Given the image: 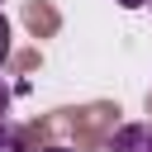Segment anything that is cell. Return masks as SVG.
<instances>
[{
	"label": "cell",
	"instance_id": "obj_4",
	"mask_svg": "<svg viewBox=\"0 0 152 152\" xmlns=\"http://www.w3.org/2000/svg\"><path fill=\"white\" fill-rule=\"evenodd\" d=\"M5 114H10V86L0 81V119H5Z\"/></svg>",
	"mask_w": 152,
	"mask_h": 152
},
{
	"label": "cell",
	"instance_id": "obj_6",
	"mask_svg": "<svg viewBox=\"0 0 152 152\" xmlns=\"http://www.w3.org/2000/svg\"><path fill=\"white\" fill-rule=\"evenodd\" d=\"M38 152H76V147H62V142H52V147H38Z\"/></svg>",
	"mask_w": 152,
	"mask_h": 152
},
{
	"label": "cell",
	"instance_id": "obj_3",
	"mask_svg": "<svg viewBox=\"0 0 152 152\" xmlns=\"http://www.w3.org/2000/svg\"><path fill=\"white\" fill-rule=\"evenodd\" d=\"M10 62V19L0 14V66Z\"/></svg>",
	"mask_w": 152,
	"mask_h": 152
},
{
	"label": "cell",
	"instance_id": "obj_2",
	"mask_svg": "<svg viewBox=\"0 0 152 152\" xmlns=\"http://www.w3.org/2000/svg\"><path fill=\"white\" fill-rule=\"evenodd\" d=\"M0 152H28V147H24L19 124H10V119H0Z\"/></svg>",
	"mask_w": 152,
	"mask_h": 152
},
{
	"label": "cell",
	"instance_id": "obj_5",
	"mask_svg": "<svg viewBox=\"0 0 152 152\" xmlns=\"http://www.w3.org/2000/svg\"><path fill=\"white\" fill-rule=\"evenodd\" d=\"M119 5H124V10H142L147 0H119Z\"/></svg>",
	"mask_w": 152,
	"mask_h": 152
},
{
	"label": "cell",
	"instance_id": "obj_7",
	"mask_svg": "<svg viewBox=\"0 0 152 152\" xmlns=\"http://www.w3.org/2000/svg\"><path fill=\"white\" fill-rule=\"evenodd\" d=\"M147 5H152V0H147Z\"/></svg>",
	"mask_w": 152,
	"mask_h": 152
},
{
	"label": "cell",
	"instance_id": "obj_1",
	"mask_svg": "<svg viewBox=\"0 0 152 152\" xmlns=\"http://www.w3.org/2000/svg\"><path fill=\"white\" fill-rule=\"evenodd\" d=\"M104 152H152V119H138V124L114 128V138L104 142Z\"/></svg>",
	"mask_w": 152,
	"mask_h": 152
}]
</instances>
